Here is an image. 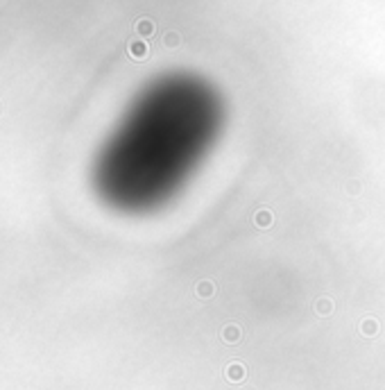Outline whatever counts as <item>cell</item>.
<instances>
[{"instance_id": "7a4b0ae2", "label": "cell", "mask_w": 385, "mask_h": 390, "mask_svg": "<svg viewBox=\"0 0 385 390\" xmlns=\"http://www.w3.org/2000/svg\"><path fill=\"white\" fill-rule=\"evenodd\" d=\"M152 30H154V25L150 23V21H141V25H138V32H141V34H152Z\"/></svg>"}, {"instance_id": "6da1fadb", "label": "cell", "mask_w": 385, "mask_h": 390, "mask_svg": "<svg viewBox=\"0 0 385 390\" xmlns=\"http://www.w3.org/2000/svg\"><path fill=\"white\" fill-rule=\"evenodd\" d=\"M129 53L134 55V57H138V59H141V57H145V46H143V43H131Z\"/></svg>"}]
</instances>
